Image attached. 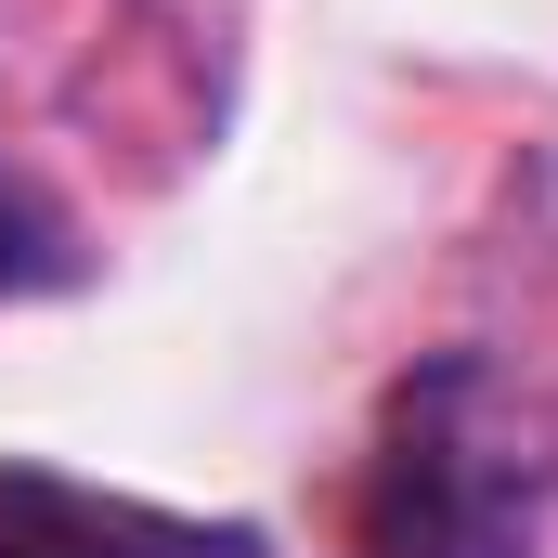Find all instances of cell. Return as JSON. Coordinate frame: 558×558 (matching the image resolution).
Here are the masks:
<instances>
[{"mask_svg":"<svg viewBox=\"0 0 558 558\" xmlns=\"http://www.w3.org/2000/svg\"><path fill=\"white\" fill-rule=\"evenodd\" d=\"M546 494H558V454L533 441V416L494 390V364L441 351L377 416L351 533H364V558H533Z\"/></svg>","mask_w":558,"mask_h":558,"instance_id":"cell-1","label":"cell"},{"mask_svg":"<svg viewBox=\"0 0 558 558\" xmlns=\"http://www.w3.org/2000/svg\"><path fill=\"white\" fill-rule=\"evenodd\" d=\"M0 558H260V533L182 520L143 494H92L65 468H0Z\"/></svg>","mask_w":558,"mask_h":558,"instance_id":"cell-2","label":"cell"},{"mask_svg":"<svg viewBox=\"0 0 558 558\" xmlns=\"http://www.w3.org/2000/svg\"><path fill=\"white\" fill-rule=\"evenodd\" d=\"M78 274V234H65V208L0 156V299H39V286Z\"/></svg>","mask_w":558,"mask_h":558,"instance_id":"cell-3","label":"cell"}]
</instances>
